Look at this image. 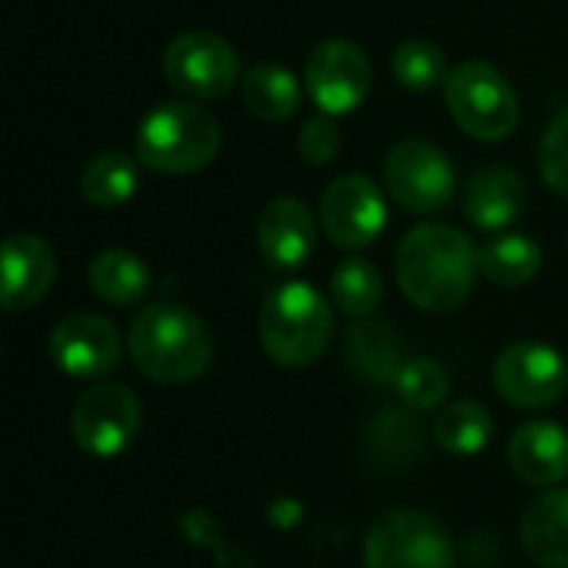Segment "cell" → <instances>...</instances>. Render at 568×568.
I'll return each instance as SVG.
<instances>
[{
    "mask_svg": "<svg viewBox=\"0 0 568 568\" xmlns=\"http://www.w3.org/2000/svg\"><path fill=\"white\" fill-rule=\"evenodd\" d=\"M243 106L263 123H286L300 110V80L280 63H256L240 80Z\"/></svg>",
    "mask_w": 568,
    "mask_h": 568,
    "instance_id": "obj_22",
    "label": "cell"
},
{
    "mask_svg": "<svg viewBox=\"0 0 568 568\" xmlns=\"http://www.w3.org/2000/svg\"><path fill=\"white\" fill-rule=\"evenodd\" d=\"M479 276L476 243L446 223H423L409 230L396 250V280L403 296L426 313H449L463 306Z\"/></svg>",
    "mask_w": 568,
    "mask_h": 568,
    "instance_id": "obj_1",
    "label": "cell"
},
{
    "mask_svg": "<svg viewBox=\"0 0 568 568\" xmlns=\"http://www.w3.org/2000/svg\"><path fill=\"white\" fill-rule=\"evenodd\" d=\"M140 160H133L130 153L120 150H106L87 160V166L80 170V193L90 206L100 210H116L126 200H133L136 186H140Z\"/></svg>",
    "mask_w": 568,
    "mask_h": 568,
    "instance_id": "obj_23",
    "label": "cell"
},
{
    "mask_svg": "<svg viewBox=\"0 0 568 568\" xmlns=\"http://www.w3.org/2000/svg\"><path fill=\"white\" fill-rule=\"evenodd\" d=\"M393 389L399 393L406 409L433 413V409H443V403L449 396V373L436 359L416 356V359H406Z\"/></svg>",
    "mask_w": 568,
    "mask_h": 568,
    "instance_id": "obj_28",
    "label": "cell"
},
{
    "mask_svg": "<svg viewBox=\"0 0 568 568\" xmlns=\"http://www.w3.org/2000/svg\"><path fill=\"white\" fill-rule=\"evenodd\" d=\"M542 270V250L526 233H499L479 250V273L496 286H526Z\"/></svg>",
    "mask_w": 568,
    "mask_h": 568,
    "instance_id": "obj_24",
    "label": "cell"
},
{
    "mask_svg": "<svg viewBox=\"0 0 568 568\" xmlns=\"http://www.w3.org/2000/svg\"><path fill=\"white\" fill-rule=\"evenodd\" d=\"M339 143H343L339 126H336L333 116H326V113L306 120L303 130H300V140H296L300 156H303L310 166H326V163H333L336 153H339Z\"/></svg>",
    "mask_w": 568,
    "mask_h": 568,
    "instance_id": "obj_30",
    "label": "cell"
},
{
    "mask_svg": "<svg viewBox=\"0 0 568 568\" xmlns=\"http://www.w3.org/2000/svg\"><path fill=\"white\" fill-rule=\"evenodd\" d=\"M0 300L7 313L33 310L57 280V256L37 233H13L0 250Z\"/></svg>",
    "mask_w": 568,
    "mask_h": 568,
    "instance_id": "obj_14",
    "label": "cell"
},
{
    "mask_svg": "<svg viewBox=\"0 0 568 568\" xmlns=\"http://www.w3.org/2000/svg\"><path fill=\"white\" fill-rule=\"evenodd\" d=\"M346 366L369 386H396V376L406 366L403 339L383 320H359L343 343Z\"/></svg>",
    "mask_w": 568,
    "mask_h": 568,
    "instance_id": "obj_19",
    "label": "cell"
},
{
    "mask_svg": "<svg viewBox=\"0 0 568 568\" xmlns=\"http://www.w3.org/2000/svg\"><path fill=\"white\" fill-rule=\"evenodd\" d=\"M509 466L529 486H562L568 479V429L549 419L526 423L509 439Z\"/></svg>",
    "mask_w": 568,
    "mask_h": 568,
    "instance_id": "obj_17",
    "label": "cell"
},
{
    "mask_svg": "<svg viewBox=\"0 0 568 568\" xmlns=\"http://www.w3.org/2000/svg\"><path fill=\"white\" fill-rule=\"evenodd\" d=\"M220 153V123L190 100L153 106L136 130V160L163 176H186L210 166Z\"/></svg>",
    "mask_w": 568,
    "mask_h": 568,
    "instance_id": "obj_4",
    "label": "cell"
},
{
    "mask_svg": "<svg viewBox=\"0 0 568 568\" xmlns=\"http://www.w3.org/2000/svg\"><path fill=\"white\" fill-rule=\"evenodd\" d=\"M539 173L546 186L568 200V110H562L542 133L539 143Z\"/></svg>",
    "mask_w": 568,
    "mask_h": 568,
    "instance_id": "obj_29",
    "label": "cell"
},
{
    "mask_svg": "<svg viewBox=\"0 0 568 568\" xmlns=\"http://www.w3.org/2000/svg\"><path fill=\"white\" fill-rule=\"evenodd\" d=\"M87 283L97 300L110 306H133L150 290V270L146 263L130 250H100L87 266Z\"/></svg>",
    "mask_w": 568,
    "mask_h": 568,
    "instance_id": "obj_21",
    "label": "cell"
},
{
    "mask_svg": "<svg viewBox=\"0 0 568 568\" xmlns=\"http://www.w3.org/2000/svg\"><path fill=\"white\" fill-rule=\"evenodd\" d=\"M449 532L426 513L393 509L373 523L363 542V568H453Z\"/></svg>",
    "mask_w": 568,
    "mask_h": 568,
    "instance_id": "obj_6",
    "label": "cell"
},
{
    "mask_svg": "<svg viewBox=\"0 0 568 568\" xmlns=\"http://www.w3.org/2000/svg\"><path fill=\"white\" fill-rule=\"evenodd\" d=\"M523 549L542 568H568V486L539 493L523 513Z\"/></svg>",
    "mask_w": 568,
    "mask_h": 568,
    "instance_id": "obj_18",
    "label": "cell"
},
{
    "mask_svg": "<svg viewBox=\"0 0 568 568\" xmlns=\"http://www.w3.org/2000/svg\"><path fill=\"white\" fill-rule=\"evenodd\" d=\"M50 359L73 379H103L120 366L123 343L116 326L97 313H70L63 316L50 339Z\"/></svg>",
    "mask_w": 568,
    "mask_h": 568,
    "instance_id": "obj_13",
    "label": "cell"
},
{
    "mask_svg": "<svg viewBox=\"0 0 568 568\" xmlns=\"http://www.w3.org/2000/svg\"><path fill=\"white\" fill-rule=\"evenodd\" d=\"M526 196L529 190L519 170H513L509 163H489L473 173L463 206L473 226L486 233H503L523 216Z\"/></svg>",
    "mask_w": 568,
    "mask_h": 568,
    "instance_id": "obj_16",
    "label": "cell"
},
{
    "mask_svg": "<svg viewBox=\"0 0 568 568\" xmlns=\"http://www.w3.org/2000/svg\"><path fill=\"white\" fill-rule=\"evenodd\" d=\"M496 393L516 409H546L568 389V363L549 343H513L493 366Z\"/></svg>",
    "mask_w": 568,
    "mask_h": 568,
    "instance_id": "obj_11",
    "label": "cell"
},
{
    "mask_svg": "<svg viewBox=\"0 0 568 568\" xmlns=\"http://www.w3.org/2000/svg\"><path fill=\"white\" fill-rule=\"evenodd\" d=\"M386 196L363 173H343L320 196V226L339 250H366L386 230Z\"/></svg>",
    "mask_w": 568,
    "mask_h": 568,
    "instance_id": "obj_12",
    "label": "cell"
},
{
    "mask_svg": "<svg viewBox=\"0 0 568 568\" xmlns=\"http://www.w3.org/2000/svg\"><path fill=\"white\" fill-rule=\"evenodd\" d=\"M303 80L306 93L326 116H343L366 103L373 90V63L359 43L333 37L313 47Z\"/></svg>",
    "mask_w": 568,
    "mask_h": 568,
    "instance_id": "obj_10",
    "label": "cell"
},
{
    "mask_svg": "<svg viewBox=\"0 0 568 568\" xmlns=\"http://www.w3.org/2000/svg\"><path fill=\"white\" fill-rule=\"evenodd\" d=\"M423 426L416 423L413 409L383 406L366 429V459L373 469L396 473L419 459L423 453Z\"/></svg>",
    "mask_w": 568,
    "mask_h": 568,
    "instance_id": "obj_20",
    "label": "cell"
},
{
    "mask_svg": "<svg viewBox=\"0 0 568 568\" xmlns=\"http://www.w3.org/2000/svg\"><path fill=\"white\" fill-rule=\"evenodd\" d=\"M329 296L339 313H346L353 320H369L376 313V306L383 303V276L369 260L349 256L333 270Z\"/></svg>",
    "mask_w": 568,
    "mask_h": 568,
    "instance_id": "obj_26",
    "label": "cell"
},
{
    "mask_svg": "<svg viewBox=\"0 0 568 568\" xmlns=\"http://www.w3.org/2000/svg\"><path fill=\"white\" fill-rule=\"evenodd\" d=\"M260 346L263 353L286 369L313 366L336 329V316L329 300L300 280L280 283L260 306Z\"/></svg>",
    "mask_w": 568,
    "mask_h": 568,
    "instance_id": "obj_3",
    "label": "cell"
},
{
    "mask_svg": "<svg viewBox=\"0 0 568 568\" xmlns=\"http://www.w3.org/2000/svg\"><path fill=\"white\" fill-rule=\"evenodd\" d=\"M260 256L273 270H300L316 246V216L300 196H276L256 220Z\"/></svg>",
    "mask_w": 568,
    "mask_h": 568,
    "instance_id": "obj_15",
    "label": "cell"
},
{
    "mask_svg": "<svg viewBox=\"0 0 568 568\" xmlns=\"http://www.w3.org/2000/svg\"><path fill=\"white\" fill-rule=\"evenodd\" d=\"M126 353L146 379L183 386L213 366L216 343L193 310L180 303H150L130 323Z\"/></svg>",
    "mask_w": 568,
    "mask_h": 568,
    "instance_id": "obj_2",
    "label": "cell"
},
{
    "mask_svg": "<svg viewBox=\"0 0 568 568\" xmlns=\"http://www.w3.org/2000/svg\"><path fill=\"white\" fill-rule=\"evenodd\" d=\"M443 93L456 126L479 143H503L519 126V93L509 77L486 60L453 67Z\"/></svg>",
    "mask_w": 568,
    "mask_h": 568,
    "instance_id": "obj_5",
    "label": "cell"
},
{
    "mask_svg": "<svg viewBox=\"0 0 568 568\" xmlns=\"http://www.w3.org/2000/svg\"><path fill=\"white\" fill-rule=\"evenodd\" d=\"M140 419V399L133 389L120 383H93L73 403L70 433L83 453L110 459L136 439Z\"/></svg>",
    "mask_w": 568,
    "mask_h": 568,
    "instance_id": "obj_9",
    "label": "cell"
},
{
    "mask_svg": "<svg viewBox=\"0 0 568 568\" xmlns=\"http://www.w3.org/2000/svg\"><path fill=\"white\" fill-rule=\"evenodd\" d=\"M493 429L496 426H493L489 409L463 399V403H449L439 409V416L433 423V439L453 456H476L489 446Z\"/></svg>",
    "mask_w": 568,
    "mask_h": 568,
    "instance_id": "obj_25",
    "label": "cell"
},
{
    "mask_svg": "<svg viewBox=\"0 0 568 568\" xmlns=\"http://www.w3.org/2000/svg\"><path fill=\"white\" fill-rule=\"evenodd\" d=\"M389 63H393L396 83H403L409 90H433V87L446 83V77H449L446 53L433 40H403L393 50Z\"/></svg>",
    "mask_w": 568,
    "mask_h": 568,
    "instance_id": "obj_27",
    "label": "cell"
},
{
    "mask_svg": "<svg viewBox=\"0 0 568 568\" xmlns=\"http://www.w3.org/2000/svg\"><path fill=\"white\" fill-rule=\"evenodd\" d=\"M163 77L183 100H220L240 77L233 43L213 30H186L163 50Z\"/></svg>",
    "mask_w": 568,
    "mask_h": 568,
    "instance_id": "obj_7",
    "label": "cell"
},
{
    "mask_svg": "<svg viewBox=\"0 0 568 568\" xmlns=\"http://www.w3.org/2000/svg\"><path fill=\"white\" fill-rule=\"evenodd\" d=\"M383 180L389 196L406 213H439L456 193V166L429 140H399L383 160Z\"/></svg>",
    "mask_w": 568,
    "mask_h": 568,
    "instance_id": "obj_8",
    "label": "cell"
}]
</instances>
